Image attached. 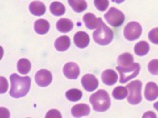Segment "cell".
I'll return each mask as SVG.
<instances>
[{
  "label": "cell",
  "mask_w": 158,
  "mask_h": 118,
  "mask_svg": "<svg viewBox=\"0 0 158 118\" xmlns=\"http://www.w3.org/2000/svg\"><path fill=\"white\" fill-rule=\"evenodd\" d=\"M10 80V96L13 98H20L25 96L31 89V79L30 77H20L17 74H11Z\"/></svg>",
  "instance_id": "obj_1"
},
{
  "label": "cell",
  "mask_w": 158,
  "mask_h": 118,
  "mask_svg": "<svg viewBox=\"0 0 158 118\" xmlns=\"http://www.w3.org/2000/svg\"><path fill=\"white\" fill-rule=\"evenodd\" d=\"M114 32L108 27L102 18H98V25L96 31L93 32L94 41L100 46H107L113 41Z\"/></svg>",
  "instance_id": "obj_2"
},
{
  "label": "cell",
  "mask_w": 158,
  "mask_h": 118,
  "mask_svg": "<svg viewBox=\"0 0 158 118\" xmlns=\"http://www.w3.org/2000/svg\"><path fill=\"white\" fill-rule=\"evenodd\" d=\"M90 103L93 110L98 112L107 111L111 105V99L109 94L105 90H98L90 96Z\"/></svg>",
  "instance_id": "obj_3"
},
{
  "label": "cell",
  "mask_w": 158,
  "mask_h": 118,
  "mask_svg": "<svg viewBox=\"0 0 158 118\" xmlns=\"http://www.w3.org/2000/svg\"><path fill=\"white\" fill-rule=\"evenodd\" d=\"M117 70L119 73V76H120V83H126L128 82L130 79L135 78L139 72H140V64L139 63H132L131 65H128V66H118Z\"/></svg>",
  "instance_id": "obj_4"
},
{
  "label": "cell",
  "mask_w": 158,
  "mask_h": 118,
  "mask_svg": "<svg viewBox=\"0 0 158 118\" xmlns=\"http://www.w3.org/2000/svg\"><path fill=\"white\" fill-rule=\"evenodd\" d=\"M128 89V102L132 105L139 104L142 100L141 96V88L142 82L140 80H135L129 83L127 86Z\"/></svg>",
  "instance_id": "obj_5"
},
{
  "label": "cell",
  "mask_w": 158,
  "mask_h": 118,
  "mask_svg": "<svg viewBox=\"0 0 158 118\" xmlns=\"http://www.w3.org/2000/svg\"><path fill=\"white\" fill-rule=\"evenodd\" d=\"M104 18L107 23L114 27L120 26L125 21V16L123 12H121L116 8H110L109 10L104 14Z\"/></svg>",
  "instance_id": "obj_6"
},
{
  "label": "cell",
  "mask_w": 158,
  "mask_h": 118,
  "mask_svg": "<svg viewBox=\"0 0 158 118\" xmlns=\"http://www.w3.org/2000/svg\"><path fill=\"white\" fill-rule=\"evenodd\" d=\"M124 37L128 41H135L137 40L142 33L141 25L137 22H130L124 27Z\"/></svg>",
  "instance_id": "obj_7"
},
{
  "label": "cell",
  "mask_w": 158,
  "mask_h": 118,
  "mask_svg": "<svg viewBox=\"0 0 158 118\" xmlns=\"http://www.w3.org/2000/svg\"><path fill=\"white\" fill-rule=\"evenodd\" d=\"M35 81L40 87H47L52 81V74L47 69H41L36 73Z\"/></svg>",
  "instance_id": "obj_8"
},
{
  "label": "cell",
  "mask_w": 158,
  "mask_h": 118,
  "mask_svg": "<svg viewBox=\"0 0 158 118\" xmlns=\"http://www.w3.org/2000/svg\"><path fill=\"white\" fill-rule=\"evenodd\" d=\"M81 85L86 91L93 92L98 88V81L94 75H91V74H86V75H84L81 79Z\"/></svg>",
  "instance_id": "obj_9"
},
{
  "label": "cell",
  "mask_w": 158,
  "mask_h": 118,
  "mask_svg": "<svg viewBox=\"0 0 158 118\" xmlns=\"http://www.w3.org/2000/svg\"><path fill=\"white\" fill-rule=\"evenodd\" d=\"M64 75L69 79H76L80 75V67L75 63H67L63 69Z\"/></svg>",
  "instance_id": "obj_10"
},
{
  "label": "cell",
  "mask_w": 158,
  "mask_h": 118,
  "mask_svg": "<svg viewBox=\"0 0 158 118\" xmlns=\"http://www.w3.org/2000/svg\"><path fill=\"white\" fill-rule=\"evenodd\" d=\"M74 43L75 46L79 48H85L89 45L90 38L89 35L84 31H79L74 35Z\"/></svg>",
  "instance_id": "obj_11"
},
{
  "label": "cell",
  "mask_w": 158,
  "mask_h": 118,
  "mask_svg": "<svg viewBox=\"0 0 158 118\" xmlns=\"http://www.w3.org/2000/svg\"><path fill=\"white\" fill-rule=\"evenodd\" d=\"M118 74L113 69H107L102 72V80L104 84L108 86H112L116 84L118 81Z\"/></svg>",
  "instance_id": "obj_12"
},
{
  "label": "cell",
  "mask_w": 158,
  "mask_h": 118,
  "mask_svg": "<svg viewBox=\"0 0 158 118\" xmlns=\"http://www.w3.org/2000/svg\"><path fill=\"white\" fill-rule=\"evenodd\" d=\"M158 97V86L154 82H148L145 88V98L148 101H153Z\"/></svg>",
  "instance_id": "obj_13"
},
{
  "label": "cell",
  "mask_w": 158,
  "mask_h": 118,
  "mask_svg": "<svg viewBox=\"0 0 158 118\" xmlns=\"http://www.w3.org/2000/svg\"><path fill=\"white\" fill-rule=\"evenodd\" d=\"M30 11L35 16H42L46 13V6L41 1H32L28 6Z\"/></svg>",
  "instance_id": "obj_14"
},
{
  "label": "cell",
  "mask_w": 158,
  "mask_h": 118,
  "mask_svg": "<svg viewBox=\"0 0 158 118\" xmlns=\"http://www.w3.org/2000/svg\"><path fill=\"white\" fill-rule=\"evenodd\" d=\"M71 113L74 117L86 116L90 113V107L87 104H77L71 109Z\"/></svg>",
  "instance_id": "obj_15"
},
{
  "label": "cell",
  "mask_w": 158,
  "mask_h": 118,
  "mask_svg": "<svg viewBox=\"0 0 158 118\" xmlns=\"http://www.w3.org/2000/svg\"><path fill=\"white\" fill-rule=\"evenodd\" d=\"M73 26H74L73 22L69 19H66V18H62V19L58 20V22L56 24L57 29L63 33H66V32H69L70 31H72Z\"/></svg>",
  "instance_id": "obj_16"
},
{
  "label": "cell",
  "mask_w": 158,
  "mask_h": 118,
  "mask_svg": "<svg viewBox=\"0 0 158 118\" xmlns=\"http://www.w3.org/2000/svg\"><path fill=\"white\" fill-rule=\"evenodd\" d=\"M55 48L58 51H65L69 48L70 47V38L68 36H61L59 38H57L55 41Z\"/></svg>",
  "instance_id": "obj_17"
},
{
  "label": "cell",
  "mask_w": 158,
  "mask_h": 118,
  "mask_svg": "<svg viewBox=\"0 0 158 118\" xmlns=\"http://www.w3.org/2000/svg\"><path fill=\"white\" fill-rule=\"evenodd\" d=\"M49 28H50V25L45 19H39L37 21H35V23H34V31L38 34L43 35V34L48 33Z\"/></svg>",
  "instance_id": "obj_18"
},
{
  "label": "cell",
  "mask_w": 158,
  "mask_h": 118,
  "mask_svg": "<svg viewBox=\"0 0 158 118\" xmlns=\"http://www.w3.org/2000/svg\"><path fill=\"white\" fill-rule=\"evenodd\" d=\"M83 23L88 29H94L98 27V18H97L93 13H86L83 16Z\"/></svg>",
  "instance_id": "obj_19"
},
{
  "label": "cell",
  "mask_w": 158,
  "mask_h": 118,
  "mask_svg": "<svg viewBox=\"0 0 158 118\" xmlns=\"http://www.w3.org/2000/svg\"><path fill=\"white\" fill-rule=\"evenodd\" d=\"M67 2L76 12H82L87 9V3L85 0H67Z\"/></svg>",
  "instance_id": "obj_20"
},
{
  "label": "cell",
  "mask_w": 158,
  "mask_h": 118,
  "mask_svg": "<svg viewBox=\"0 0 158 118\" xmlns=\"http://www.w3.org/2000/svg\"><path fill=\"white\" fill-rule=\"evenodd\" d=\"M50 12L55 16H62L63 14L65 13V7L63 3L58 2V1H54L50 4L49 7Z\"/></svg>",
  "instance_id": "obj_21"
},
{
  "label": "cell",
  "mask_w": 158,
  "mask_h": 118,
  "mask_svg": "<svg viewBox=\"0 0 158 118\" xmlns=\"http://www.w3.org/2000/svg\"><path fill=\"white\" fill-rule=\"evenodd\" d=\"M31 69V63L27 59H20L17 63V70L22 75H27Z\"/></svg>",
  "instance_id": "obj_22"
},
{
  "label": "cell",
  "mask_w": 158,
  "mask_h": 118,
  "mask_svg": "<svg viewBox=\"0 0 158 118\" xmlns=\"http://www.w3.org/2000/svg\"><path fill=\"white\" fill-rule=\"evenodd\" d=\"M134 50L137 56H145L146 54H148V52L150 50V46L147 42L141 41V42H138L135 46Z\"/></svg>",
  "instance_id": "obj_23"
},
{
  "label": "cell",
  "mask_w": 158,
  "mask_h": 118,
  "mask_svg": "<svg viewBox=\"0 0 158 118\" xmlns=\"http://www.w3.org/2000/svg\"><path fill=\"white\" fill-rule=\"evenodd\" d=\"M118 63L119 66H128L134 63V57L130 53H123L118 58Z\"/></svg>",
  "instance_id": "obj_24"
},
{
  "label": "cell",
  "mask_w": 158,
  "mask_h": 118,
  "mask_svg": "<svg viewBox=\"0 0 158 118\" xmlns=\"http://www.w3.org/2000/svg\"><path fill=\"white\" fill-rule=\"evenodd\" d=\"M65 96L69 101L77 102L82 97V92L79 89H70V90L66 91Z\"/></svg>",
  "instance_id": "obj_25"
},
{
  "label": "cell",
  "mask_w": 158,
  "mask_h": 118,
  "mask_svg": "<svg viewBox=\"0 0 158 118\" xmlns=\"http://www.w3.org/2000/svg\"><path fill=\"white\" fill-rule=\"evenodd\" d=\"M112 95H113L114 99H118V100L124 99L125 97L128 96V89H127V87L118 86V87L114 88V89L113 90Z\"/></svg>",
  "instance_id": "obj_26"
},
{
  "label": "cell",
  "mask_w": 158,
  "mask_h": 118,
  "mask_svg": "<svg viewBox=\"0 0 158 118\" xmlns=\"http://www.w3.org/2000/svg\"><path fill=\"white\" fill-rule=\"evenodd\" d=\"M95 7L99 11H104L108 9L109 1L108 0H94Z\"/></svg>",
  "instance_id": "obj_27"
},
{
  "label": "cell",
  "mask_w": 158,
  "mask_h": 118,
  "mask_svg": "<svg viewBox=\"0 0 158 118\" xmlns=\"http://www.w3.org/2000/svg\"><path fill=\"white\" fill-rule=\"evenodd\" d=\"M148 69L152 75H158V60H152L148 64Z\"/></svg>",
  "instance_id": "obj_28"
},
{
  "label": "cell",
  "mask_w": 158,
  "mask_h": 118,
  "mask_svg": "<svg viewBox=\"0 0 158 118\" xmlns=\"http://www.w3.org/2000/svg\"><path fill=\"white\" fill-rule=\"evenodd\" d=\"M149 40L154 45H158V27L152 29L149 32Z\"/></svg>",
  "instance_id": "obj_29"
},
{
  "label": "cell",
  "mask_w": 158,
  "mask_h": 118,
  "mask_svg": "<svg viewBox=\"0 0 158 118\" xmlns=\"http://www.w3.org/2000/svg\"><path fill=\"white\" fill-rule=\"evenodd\" d=\"M0 80H1V89H0V93L4 94L8 90V80L4 77L0 78Z\"/></svg>",
  "instance_id": "obj_30"
},
{
  "label": "cell",
  "mask_w": 158,
  "mask_h": 118,
  "mask_svg": "<svg viewBox=\"0 0 158 118\" xmlns=\"http://www.w3.org/2000/svg\"><path fill=\"white\" fill-rule=\"evenodd\" d=\"M47 118L48 117H54V116H58V117H61L62 115H61V113L57 111V110H51V111H49L48 113H47Z\"/></svg>",
  "instance_id": "obj_31"
},
{
  "label": "cell",
  "mask_w": 158,
  "mask_h": 118,
  "mask_svg": "<svg viewBox=\"0 0 158 118\" xmlns=\"http://www.w3.org/2000/svg\"><path fill=\"white\" fill-rule=\"evenodd\" d=\"M149 116H151V117H156V114L155 113H153L152 112H146L144 115H143V117H149Z\"/></svg>",
  "instance_id": "obj_32"
},
{
  "label": "cell",
  "mask_w": 158,
  "mask_h": 118,
  "mask_svg": "<svg viewBox=\"0 0 158 118\" xmlns=\"http://www.w3.org/2000/svg\"><path fill=\"white\" fill-rule=\"evenodd\" d=\"M112 1H113L114 3H117V4H120V3H122L123 1H125V0H112Z\"/></svg>",
  "instance_id": "obj_33"
},
{
  "label": "cell",
  "mask_w": 158,
  "mask_h": 118,
  "mask_svg": "<svg viewBox=\"0 0 158 118\" xmlns=\"http://www.w3.org/2000/svg\"><path fill=\"white\" fill-rule=\"evenodd\" d=\"M153 106H154V109H155L156 111H158V101H157L156 103H154V105H153Z\"/></svg>",
  "instance_id": "obj_34"
}]
</instances>
